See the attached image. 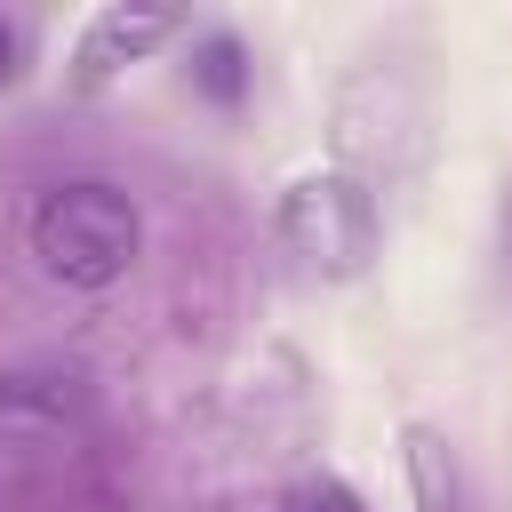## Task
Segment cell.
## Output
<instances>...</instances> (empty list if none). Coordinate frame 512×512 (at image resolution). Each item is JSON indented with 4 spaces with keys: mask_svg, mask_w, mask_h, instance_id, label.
Instances as JSON below:
<instances>
[{
    "mask_svg": "<svg viewBox=\"0 0 512 512\" xmlns=\"http://www.w3.org/2000/svg\"><path fill=\"white\" fill-rule=\"evenodd\" d=\"M16 56H24V40H16V24H8V16H0V88H8V80H16Z\"/></svg>",
    "mask_w": 512,
    "mask_h": 512,
    "instance_id": "7",
    "label": "cell"
},
{
    "mask_svg": "<svg viewBox=\"0 0 512 512\" xmlns=\"http://www.w3.org/2000/svg\"><path fill=\"white\" fill-rule=\"evenodd\" d=\"M192 80H200L216 104H240V88H248L240 40H232V32H208V40H200V56H192Z\"/></svg>",
    "mask_w": 512,
    "mask_h": 512,
    "instance_id": "5",
    "label": "cell"
},
{
    "mask_svg": "<svg viewBox=\"0 0 512 512\" xmlns=\"http://www.w3.org/2000/svg\"><path fill=\"white\" fill-rule=\"evenodd\" d=\"M144 248V216L120 184H56L32 208V256L64 280V288H112L128 280Z\"/></svg>",
    "mask_w": 512,
    "mask_h": 512,
    "instance_id": "1",
    "label": "cell"
},
{
    "mask_svg": "<svg viewBox=\"0 0 512 512\" xmlns=\"http://www.w3.org/2000/svg\"><path fill=\"white\" fill-rule=\"evenodd\" d=\"M400 456H408V488H416V512H472V480H464V456L432 432V424H408L400 432Z\"/></svg>",
    "mask_w": 512,
    "mask_h": 512,
    "instance_id": "4",
    "label": "cell"
},
{
    "mask_svg": "<svg viewBox=\"0 0 512 512\" xmlns=\"http://www.w3.org/2000/svg\"><path fill=\"white\" fill-rule=\"evenodd\" d=\"M280 240H288V256H304V272L352 280L376 256V200H368V184H352L336 168L296 176L280 192Z\"/></svg>",
    "mask_w": 512,
    "mask_h": 512,
    "instance_id": "2",
    "label": "cell"
},
{
    "mask_svg": "<svg viewBox=\"0 0 512 512\" xmlns=\"http://www.w3.org/2000/svg\"><path fill=\"white\" fill-rule=\"evenodd\" d=\"M280 512H360V496H352L344 480H328V472H320V480H296V488L280 496Z\"/></svg>",
    "mask_w": 512,
    "mask_h": 512,
    "instance_id": "6",
    "label": "cell"
},
{
    "mask_svg": "<svg viewBox=\"0 0 512 512\" xmlns=\"http://www.w3.org/2000/svg\"><path fill=\"white\" fill-rule=\"evenodd\" d=\"M168 32H176V8H96V16H88V32H80V48H72L80 88H96V80H112L120 64L152 56Z\"/></svg>",
    "mask_w": 512,
    "mask_h": 512,
    "instance_id": "3",
    "label": "cell"
}]
</instances>
